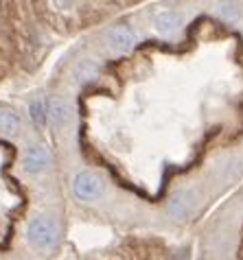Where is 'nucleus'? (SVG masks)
<instances>
[{
  "mask_svg": "<svg viewBox=\"0 0 243 260\" xmlns=\"http://www.w3.org/2000/svg\"><path fill=\"white\" fill-rule=\"evenodd\" d=\"M195 208V192L193 190H182L177 192L173 199L169 201V214L173 219H187Z\"/></svg>",
  "mask_w": 243,
  "mask_h": 260,
  "instance_id": "nucleus-5",
  "label": "nucleus"
},
{
  "mask_svg": "<svg viewBox=\"0 0 243 260\" xmlns=\"http://www.w3.org/2000/svg\"><path fill=\"white\" fill-rule=\"evenodd\" d=\"M154 26L162 38H173V35L180 31L182 26V18L177 16L175 11H162L154 18Z\"/></svg>",
  "mask_w": 243,
  "mask_h": 260,
  "instance_id": "nucleus-6",
  "label": "nucleus"
},
{
  "mask_svg": "<svg viewBox=\"0 0 243 260\" xmlns=\"http://www.w3.org/2000/svg\"><path fill=\"white\" fill-rule=\"evenodd\" d=\"M217 13L224 20H228V22H234V20H239V11H237V7H234L232 3H221V5H217Z\"/></svg>",
  "mask_w": 243,
  "mask_h": 260,
  "instance_id": "nucleus-10",
  "label": "nucleus"
},
{
  "mask_svg": "<svg viewBox=\"0 0 243 260\" xmlns=\"http://www.w3.org/2000/svg\"><path fill=\"white\" fill-rule=\"evenodd\" d=\"M20 129V120L16 114L11 112H0V132L7 134V136H16Z\"/></svg>",
  "mask_w": 243,
  "mask_h": 260,
  "instance_id": "nucleus-9",
  "label": "nucleus"
},
{
  "mask_svg": "<svg viewBox=\"0 0 243 260\" xmlns=\"http://www.w3.org/2000/svg\"><path fill=\"white\" fill-rule=\"evenodd\" d=\"M53 164V153L48 147H33L28 153L24 155V171L35 175V173H42L44 169Z\"/></svg>",
  "mask_w": 243,
  "mask_h": 260,
  "instance_id": "nucleus-4",
  "label": "nucleus"
},
{
  "mask_svg": "<svg viewBox=\"0 0 243 260\" xmlns=\"http://www.w3.org/2000/svg\"><path fill=\"white\" fill-rule=\"evenodd\" d=\"M44 105H46V116L55 127H62L70 120V105L66 103V101L51 99V101H46Z\"/></svg>",
  "mask_w": 243,
  "mask_h": 260,
  "instance_id": "nucleus-7",
  "label": "nucleus"
},
{
  "mask_svg": "<svg viewBox=\"0 0 243 260\" xmlns=\"http://www.w3.org/2000/svg\"><path fill=\"white\" fill-rule=\"evenodd\" d=\"M26 238L35 249H53L59 241V225L51 216H35L28 223Z\"/></svg>",
  "mask_w": 243,
  "mask_h": 260,
  "instance_id": "nucleus-1",
  "label": "nucleus"
},
{
  "mask_svg": "<svg viewBox=\"0 0 243 260\" xmlns=\"http://www.w3.org/2000/svg\"><path fill=\"white\" fill-rule=\"evenodd\" d=\"M99 77V66L92 59H85L81 61L79 66L75 68V79L77 83H88V81H95V79Z\"/></svg>",
  "mask_w": 243,
  "mask_h": 260,
  "instance_id": "nucleus-8",
  "label": "nucleus"
},
{
  "mask_svg": "<svg viewBox=\"0 0 243 260\" xmlns=\"http://www.w3.org/2000/svg\"><path fill=\"white\" fill-rule=\"evenodd\" d=\"M31 118L38 122V125H46V120H48V116H46V105L44 103H33L31 105Z\"/></svg>",
  "mask_w": 243,
  "mask_h": 260,
  "instance_id": "nucleus-11",
  "label": "nucleus"
},
{
  "mask_svg": "<svg viewBox=\"0 0 243 260\" xmlns=\"http://www.w3.org/2000/svg\"><path fill=\"white\" fill-rule=\"evenodd\" d=\"M73 192L77 199L81 201H90V199H97L99 194L103 192V184L101 179L92 173H79L75 179H73Z\"/></svg>",
  "mask_w": 243,
  "mask_h": 260,
  "instance_id": "nucleus-3",
  "label": "nucleus"
},
{
  "mask_svg": "<svg viewBox=\"0 0 243 260\" xmlns=\"http://www.w3.org/2000/svg\"><path fill=\"white\" fill-rule=\"evenodd\" d=\"M57 9H70V7L75 5V0H53Z\"/></svg>",
  "mask_w": 243,
  "mask_h": 260,
  "instance_id": "nucleus-12",
  "label": "nucleus"
},
{
  "mask_svg": "<svg viewBox=\"0 0 243 260\" xmlns=\"http://www.w3.org/2000/svg\"><path fill=\"white\" fill-rule=\"evenodd\" d=\"M105 42H108V46L114 50V53H130V50L136 46L138 38H136V33L127 24H116L108 31Z\"/></svg>",
  "mask_w": 243,
  "mask_h": 260,
  "instance_id": "nucleus-2",
  "label": "nucleus"
}]
</instances>
